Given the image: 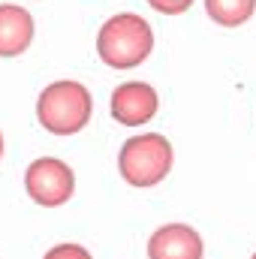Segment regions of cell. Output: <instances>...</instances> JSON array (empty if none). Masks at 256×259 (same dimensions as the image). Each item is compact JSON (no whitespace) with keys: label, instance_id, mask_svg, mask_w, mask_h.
Masks as SVG:
<instances>
[{"label":"cell","instance_id":"1","mask_svg":"<svg viewBox=\"0 0 256 259\" xmlns=\"http://www.w3.org/2000/svg\"><path fill=\"white\" fill-rule=\"evenodd\" d=\"M94 97L75 78H58L36 97V121L52 136H75L91 124Z\"/></svg>","mask_w":256,"mask_h":259},{"label":"cell","instance_id":"2","mask_svg":"<svg viewBox=\"0 0 256 259\" xmlns=\"http://www.w3.org/2000/svg\"><path fill=\"white\" fill-rule=\"evenodd\" d=\"M175 166V148L163 133L130 136L118 151V172L136 190H151L169 178Z\"/></svg>","mask_w":256,"mask_h":259},{"label":"cell","instance_id":"3","mask_svg":"<svg viewBox=\"0 0 256 259\" xmlns=\"http://www.w3.org/2000/svg\"><path fill=\"white\" fill-rule=\"evenodd\" d=\"M154 52V30L136 12L112 15L97 33V55L112 69H136Z\"/></svg>","mask_w":256,"mask_h":259},{"label":"cell","instance_id":"4","mask_svg":"<svg viewBox=\"0 0 256 259\" xmlns=\"http://www.w3.org/2000/svg\"><path fill=\"white\" fill-rule=\"evenodd\" d=\"M24 193L39 208H61L75 193V172L61 157H36L24 169Z\"/></svg>","mask_w":256,"mask_h":259},{"label":"cell","instance_id":"5","mask_svg":"<svg viewBox=\"0 0 256 259\" xmlns=\"http://www.w3.org/2000/svg\"><path fill=\"white\" fill-rule=\"evenodd\" d=\"M112 118L121 127H142L151 124L160 112V94L148 81H121L112 91Z\"/></svg>","mask_w":256,"mask_h":259},{"label":"cell","instance_id":"6","mask_svg":"<svg viewBox=\"0 0 256 259\" xmlns=\"http://www.w3.org/2000/svg\"><path fill=\"white\" fill-rule=\"evenodd\" d=\"M148 259H205V238L190 223H163L148 235Z\"/></svg>","mask_w":256,"mask_h":259},{"label":"cell","instance_id":"7","mask_svg":"<svg viewBox=\"0 0 256 259\" xmlns=\"http://www.w3.org/2000/svg\"><path fill=\"white\" fill-rule=\"evenodd\" d=\"M36 33L33 15L18 3H0V58H18L30 49Z\"/></svg>","mask_w":256,"mask_h":259},{"label":"cell","instance_id":"8","mask_svg":"<svg viewBox=\"0 0 256 259\" xmlns=\"http://www.w3.org/2000/svg\"><path fill=\"white\" fill-rule=\"evenodd\" d=\"M205 12L220 27H241L256 12V0H205Z\"/></svg>","mask_w":256,"mask_h":259},{"label":"cell","instance_id":"9","mask_svg":"<svg viewBox=\"0 0 256 259\" xmlns=\"http://www.w3.org/2000/svg\"><path fill=\"white\" fill-rule=\"evenodd\" d=\"M42 259H94V253L84 247V244H75V241H61V244H52Z\"/></svg>","mask_w":256,"mask_h":259},{"label":"cell","instance_id":"10","mask_svg":"<svg viewBox=\"0 0 256 259\" xmlns=\"http://www.w3.org/2000/svg\"><path fill=\"white\" fill-rule=\"evenodd\" d=\"M148 6L160 15H181L193 6V0H148Z\"/></svg>","mask_w":256,"mask_h":259},{"label":"cell","instance_id":"11","mask_svg":"<svg viewBox=\"0 0 256 259\" xmlns=\"http://www.w3.org/2000/svg\"><path fill=\"white\" fill-rule=\"evenodd\" d=\"M3 148H6V145H3V133H0V160H3Z\"/></svg>","mask_w":256,"mask_h":259},{"label":"cell","instance_id":"12","mask_svg":"<svg viewBox=\"0 0 256 259\" xmlns=\"http://www.w3.org/2000/svg\"><path fill=\"white\" fill-rule=\"evenodd\" d=\"M250 259H256V250H253V256H250Z\"/></svg>","mask_w":256,"mask_h":259}]
</instances>
